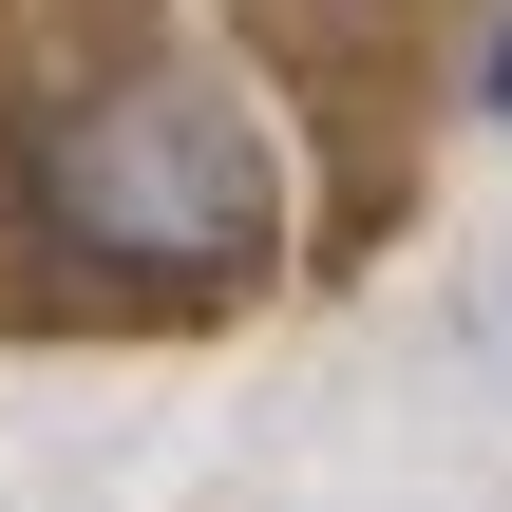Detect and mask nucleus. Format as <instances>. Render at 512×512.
I'll return each instance as SVG.
<instances>
[{
  "label": "nucleus",
  "instance_id": "1",
  "mask_svg": "<svg viewBox=\"0 0 512 512\" xmlns=\"http://www.w3.org/2000/svg\"><path fill=\"white\" fill-rule=\"evenodd\" d=\"M38 190H57V228H76L95 266H152V285H209V266H247V228H266V152H247V114L190 95V76L95 95Z\"/></svg>",
  "mask_w": 512,
  "mask_h": 512
},
{
  "label": "nucleus",
  "instance_id": "2",
  "mask_svg": "<svg viewBox=\"0 0 512 512\" xmlns=\"http://www.w3.org/2000/svg\"><path fill=\"white\" fill-rule=\"evenodd\" d=\"M475 114L512 133V0H494V38H475Z\"/></svg>",
  "mask_w": 512,
  "mask_h": 512
},
{
  "label": "nucleus",
  "instance_id": "3",
  "mask_svg": "<svg viewBox=\"0 0 512 512\" xmlns=\"http://www.w3.org/2000/svg\"><path fill=\"white\" fill-rule=\"evenodd\" d=\"M475 361H494V380H512V285H494V304H475Z\"/></svg>",
  "mask_w": 512,
  "mask_h": 512
}]
</instances>
